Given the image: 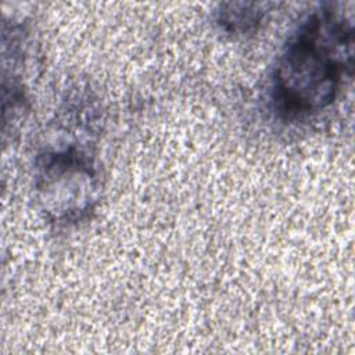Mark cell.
Here are the masks:
<instances>
[{
	"mask_svg": "<svg viewBox=\"0 0 355 355\" xmlns=\"http://www.w3.org/2000/svg\"><path fill=\"white\" fill-rule=\"evenodd\" d=\"M276 3H222L215 11L219 29L233 39H247L258 32Z\"/></svg>",
	"mask_w": 355,
	"mask_h": 355,
	"instance_id": "3",
	"label": "cell"
},
{
	"mask_svg": "<svg viewBox=\"0 0 355 355\" xmlns=\"http://www.w3.org/2000/svg\"><path fill=\"white\" fill-rule=\"evenodd\" d=\"M354 71V3L324 1L293 32L272 68L268 103L283 122H304L330 110Z\"/></svg>",
	"mask_w": 355,
	"mask_h": 355,
	"instance_id": "1",
	"label": "cell"
},
{
	"mask_svg": "<svg viewBox=\"0 0 355 355\" xmlns=\"http://www.w3.org/2000/svg\"><path fill=\"white\" fill-rule=\"evenodd\" d=\"M57 135L33 159V197L39 212L55 227L76 226L96 212L103 193V171L92 143L93 126L72 135V123L61 110Z\"/></svg>",
	"mask_w": 355,
	"mask_h": 355,
	"instance_id": "2",
	"label": "cell"
}]
</instances>
